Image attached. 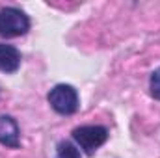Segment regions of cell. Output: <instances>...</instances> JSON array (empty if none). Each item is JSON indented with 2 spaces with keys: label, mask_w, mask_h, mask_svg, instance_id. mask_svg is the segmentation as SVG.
<instances>
[{
  "label": "cell",
  "mask_w": 160,
  "mask_h": 158,
  "mask_svg": "<svg viewBox=\"0 0 160 158\" xmlns=\"http://www.w3.org/2000/svg\"><path fill=\"white\" fill-rule=\"evenodd\" d=\"M47 102L50 104V108L56 114L73 116V114H77V110L80 106V97L75 86H71V84H56L48 91Z\"/></svg>",
  "instance_id": "cell-1"
},
{
  "label": "cell",
  "mask_w": 160,
  "mask_h": 158,
  "mask_svg": "<svg viewBox=\"0 0 160 158\" xmlns=\"http://www.w3.org/2000/svg\"><path fill=\"white\" fill-rule=\"evenodd\" d=\"M71 136H73V141L77 143V147H80L88 156H93L95 151L106 143L110 132L102 125H82V126L73 128Z\"/></svg>",
  "instance_id": "cell-2"
},
{
  "label": "cell",
  "mask_w": 160,
  "mask_h": 158,
  "mask_svg": "<svg viewBox=\"0 0 160 158\" xmlns=\"http://www.w3.org/2000/svg\"><path fill=\"white\" fill-rule=\"evenodd\" d=\"M30 17L13 6L0 7V37H21L30 30Z\"/></svg>",
  "instance_id": "cell-3"
},
{
  "label": "cell",
  "mask_w": 160,
  "mask_h": 158,
  "mask_svg": "<svg viewBox=\"0 0 160 158\" xmlns=\"http://www.w3.org/2000/svg\"><path fill=\"white\" fill-rule=\"evenodd\" d=\"M0 145L8 149H19L21 147V128L15 117L2 114L0 116Z\"/></svg>",
  "instance_id": "cell-4"
},
{
  "label": "cell",
  "mask_w": 160,
  "mask_h": 158,
  "mask_svg": "<svg viewBox=\"0 0 160 158\" xmlns=\"http://www.w3.org/2000/svg\"><path fill=\"white\" fill-rule=\"evenodd\" d=\"M22 62V54L17 47L0 43V71L6 75H13L19 71Z\"/></svg>",
  "instance_id": "cell-5"
},
{
  "label": "cell",
  "mask_w": 160,
  "mask_h": 158,
  "mask_svg": "<svg viewBox=\"0 0 160 158\" xmlns=\"http://www.w3.org/2000/svg\"><path fill=\"white\" fill-rule=\"evenodd\" d=\"M54 158H82V155H80V149L77 147V143L63 140L56 145V156Z\"/></svg>",
  "instance_id": "cell-6"
},
{
  "label": "cell",
  "mask_w": 160,
  "mask_h": 158,
  "mask_svg": "<svg viewBox=\"0 0 160 158\" xmlns=\"http://www.w3.org/2000/svg\"><path fill=\"white\" fill-rule=\"evenodd\" d=\"M149 93L155 101H160V67L155 69L149 77Z\"/></svg>",
  "instance_id": "cell-7"
}]
</instances>
